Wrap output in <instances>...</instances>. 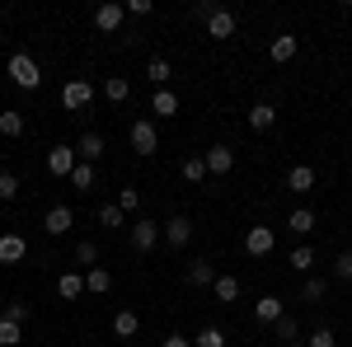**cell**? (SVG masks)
Wrapping results in <instances>:
<instances>
[{
  "label": "cell",
  "mask_w": 352,
  "mask_h": 347,
  "mask_svg": "<svg viewBox=\"0 0 352 347\" xmlns=\"http://www.w3.org/2000/svg\"><path fill=\"white\" fill-rule=\"evenodd\" d=\"M136 328H141L136 310H118V315H113V333H118V338H136Z\"/></svg>",
  "instance_id": "24"
},
{
  "label": "cell",
  "mask_w": 352,
  "mask_h": 347,
  "mask_svg": "<svg viewBox=\"0 0 352 347\" xmlns=\"http://www.w3.org/2000/svg\"><path fill=\"white\" fill-rule=\"evenodd\" d=\"M99 225H109V230H122V225H127V212H122L118 202H109V207H99Z\"/></svg>",
  "instance_id": "28"
},
{
  "label": "cell",
  "mask_w": 352,
  "mask_h": 347,
  "mask_svg": "<svg viewBox=\"0 0 352 347\" xmlns=\"http://www.w3.org/2000/svg\"><path fill=\"white\" fill-rule=\"evenodd\" d=\"M287 188H292V192H315V169H310V164H296V169L287 174Z\"/></svg>",
  "instance_id": "19"
},
{
  "label": "cell",
  "mask_w": 352,
  "mask_h": 347,
  "mask_svg": "<svg viewBox=\"0 0 352 347\" xmlns=\"http://www.w3.org/2000/svg\"><path fill=\"white\" fill-rule=\"evenodd\" d=\"M76 263H80L85 272H89V267H99V249H94L89 240H80V244H76Z\"/></svg>",
  "instance_id": "34"
},
{
  "label": "cell",
  "mask_w": 352,
  "mask_h": 347,
  "mask_svg": "<svg viewBox=\"0 0 352 347\" xmlns=\"http://www.w3.org/2000/svg\"><path fill=\"white\" fill-rule=\"evenodd\" d=\"M169 76H174V66H169L164 56H155V61L146 66V80L155 85V89H169Z\"/></svg>",
  "instance_id": "22"
},
{
  "label": "cell",
  "mask_w": 352,
  "mask_h": 347,
  "mask_svg": "<svg viewBox=\"0 0 352 347\" xmlns=\"http://www.w3.org/2000/svg\"><path fill=\"white\" fill-rule=\"evenodd\" d=\"M24 254H28L24 235H14V230H10V235H0V263H19Z\"/></svg>",
  "instance_id": "12"
},
{
  "label": "cell",
  "mask_w": 352,
  "mask_h": 347,
  "mask_svg": "<svg viewBox=\"0 0 352 347\" xmlns=\"http://www.w3.org/2000/svg\"><path fill=\"white\" fill-rule=\"evenodd\" d=\"M184 179H188V183H202V179H207V160H202V155H188V160H184Z\"/></svg>",
  "instance_id": "32"
},
{
  "label": "cell",
  "mask_w": 352,
  "mask_h": 347,
  "mask_svg": "<svg viewBox=\"0 0 352 347\" xmlns=\"http://www.w3.org/2000/svg\"><path fill=\"white\" fill-rule=\"evenodd\" d=\"M127 141H132L136 155H155V150H160V132H155V122H151V117L132 122V127H127Z\"/></svg>",
  "instance_id": "3"
},
{
  "label": "cell",
  "mask_w": 352,
  "mask_h": 347,
  "mask_svg": "<svg viewBox=\"0 0 352 347\" xmlns=\"http://www.w3.org/2000/svg\"><path fill=\"white\" fill-rule=\"evenodd\" d=\"M287 230H292V235H310V230H315V212H310V207H296V212L287 216Z\"/></svg>",
  "instance_id": "23"
},
{
  "label": "cell",
  "mask_w": 352,
  "mask_h": 347,
  "mask_svg": "<svg viewBox=\"0 0 352 347\" xmlns=\"http://www.w3.org/2000/svg\"><path fill=\"white\" fill-rule=\"evenodd\" d=\"M235 28H240V19H235V14H230V10H212V14H207V38H212V43H226V38H235Z\"/></svg>",
  "instance_id": "6"
},
{
  "label": "cell",
  "mask_w": 352,
  "mask_h": 347,
  "mask_svg": "<svg viewBox=\"0 0 352 347\" xmlns=\"http://www.w3.org/2000/svg\"><path fill=\"white\" fill-rule=\"evenodd\" d=\"M305 347H338V338H333V328H315V333L305 338Z\"/></svg>",
  "instance_id": "39"
},
{
  "label": "cell",
  "mask_w": 352,
  "mask_h": 347,
  "mask_svg": "<svg viewBox=\"0 0 352 347\" xmlns=\"http://www.w3.org/2000/svg\"><path fill=\"white\" fill-rule=\"evenodd\" d=\"M122 19H127V5H99V10H94V28H99V33H113V28H122Z\"/></svg>",
  "instance_id": "10"
},
{
  "label": "cell",
  "mask_w": 352,
  "mask_h": 347,
  "mask_svg": "<svg viewBox=\"0 0 352 347\" xmlns=\"http://www.w3.org/2000/svg\"><path fill=\"white\" fill-rule=\"evenodd\" d=\"M104 94H109L113 104H127V99H132V85H127V76H109V80H104Z\"/></svg>",
  "instance_id": "25"
},
{
  "label": "cell",
  "mask_w": 352,
  "mask_h": 347,
  "mask_svg": "<svg viewBox=\"0 0 352 347\" xmlns=\"http://www.w3.org/2000/svg\"><path fill=\"white\" fill-rule=\"evenodd\" d=\"M249 127H254V132H272V127H277V108L272 104H254L249 108Z\"/></svg>",
  "instance_id": "14"
},
{
  "label": "cell",
  "mask_w": 352,
  "mask_h": 347,
  "mask_svg": "<svg viewBox=\"0 0 352 347\" xmlns=\"http://www.w3.org/2000/svg\"><path fill=\"white\" fill-rule=\"evenodd\" d=\"M254 320H258V324H277V320H282V300H277V295L254 300Z\"/></svg>",
  "instance_id": "17"
},
{
  "label": "cell",
  "mask_w": 352,
  "mask_h": 347,
  "mask_svg": "<svg viewBox=\"0 0 352 347\" xmlns=\"http://www.w3.org/2000/svg\"><path fill=\"white\" fill-rule=\"evenodd\" d=\"M160 347H192V338H184V333H169Z\"/></svg>",
  "instance_id": "43"
},
{
  "label": "cell",
  "mask_w": 352,
  "mask_h": 347,
  "mask_svg": "<svg viewBox=\"0 0 352 347\" xmlns=\"http://www.w3.org/2000/svg\"><path fill=\"white\" fill-rule=\"evenodd\" d=\"M0 315H5V295H0Z\"/></svg>",
  "instance_id": "45"
},
{
  "label": "cell",
  "mask_w": 352,
  "mask_h": 347,
  "mask_svg": "<svg viewBox=\"0 0 352 347\" xmlns=\"http://www.w3.org/2000/svg\"><path fill=\"white\" fill-rule=\"evenodd\" d=\"M5 71H10V80L19 85V89H38V85H43V71H38V61H33L28 52H14Z\"/></svg>",
  "instance_id": "1"
},
{
  "label": "cell",
  "mask_w": 352,
  "mask_h": 347,
  "mask_svg": "<svg viewBox=\"0 0 352 347\" xmlns=\"http://www.w3.org/2000/svg\"><path fill=\"white\" fill-rule=\"evenodd\" d=\"M272 244H277V230H272V225H249V235H244V254H249V258L272 254Z\"/></svg>",
  "instance_id": "5"
},
{
  "label": "cell",
  "mask_w": 352,
  "mask_h": 347,
  "mask_svg": "<svg viewBox=\"0 0 352 347\" xmlns=\"http://www.w3.org/2000/svg\"><path fill=\"white\" fill-rule=\"evenodd\" d=\"M188 287H217V267L207 263V258H197V263H188Z\"/></svg>",
  "instance_id": "15"
},
{
  "label": "cell",
  "mask_w": 352,
  "mask_h": 347,
  "mask_svg": "<svg viewBox=\"0 0 352 347\" xmlns=\"http://www.w3.org/2000/svg\"><path fill=\"white\" fill-rule=\"evenodd\" d=\"M160 240H164L160 221H151V216H136V221H132V249H136V254H151Z\"/></svg>",
  "instance_id": "2"
},
{
  "label": "cell",
  "mask_w": 352,
  "mask_h": 347,
  "mask_svg": "<svg viewBox=\"0 0 352 347\" xmlns=\"http://www.w3.org/2000/svg\"><path fill=\"white\" fill-rule=\"evenodd\" d=\"M292 267L310 277V272H315V249H310V244H300V249H292Z\"/></svg>",
  "instance_id": "29"
},
{
  "label": "cell",
  "mask_w": 352,
  "mask_h": 347,
  "mask_svg": "<svg viewBox=\"0 0 352 347\" xmlns=\"http://www.w3.org/2000/svg\"><path fill=\"white\" fill-rule=\"evenodd\" d=\"M151 113H155V117H174V113H179V94H174V89H155Z\"/></svg>",
  "instance_id": "18"
},
{
  "label": "cell",
  "mask_w": 352,
  "mask_h": 347,
  "mask_svg": "<svg viewBox=\"0 0 352 347\" xmlns=\"http://www.w3.org/2000/svg\"><path fill=\"white\" fill-rule=\"evenodd\" d=\"M277 338H282V343H296V320L282 315V320H277Z\"/></svg>",
  "instance_id": "41"
},
{
  "label": "cell",
  "mask_w": 352,
  "mask_h": 347,
  "mask_svg": "<svg viewBox=\"0 0 352 347\" xmlns=\"http://www.w3.org/2000/svg\"><path fill=\"white\" fill-rule=\"evenodd\" d=\"M282 347H305V343H300V338H296V343H282Z\"/></svg>",
  "instance_id": "44"
},
{
  "label": "cell",
  "mask_w": 352,
  "mask_h": 347,
  "mask_svg": "<svg viewBox=\"0 0 352 347\" xmlns=\"http://www.w3.org/2000/svg\"><path fill=\"white\" fill-rule=\"evenodd\" d=\"M127 14H136V19H146V14H151V0H127Z\"/></svg>",
  "instance_id": "42"
},
{
  "label": "cell",
  "mask_w": 352,
  "mask_h": 347,
  "mask_svg": "<svg viewBox=\"0 0 352 347\" xmlns=\"http://www.w3.org/2000/svg\"><path fill=\"white\" fill-rule=\"evenodd\" d=\"M192 347H226V333H221L217 324H207V328L192 338Z\"/></svg>",
  "instance_id": "33"
},
{
  "label": "cell",
  "mask_w": 352,
  "mask_h": 347,
  "mask_svg": "<svg viewBox=\"0 0 352 347\" xmlns=\"http://www.w3.org/2000/svg\"><path fill=\"white\" fill-rule=\"evenodd\" d=\"M19 179H14V174H10V169H0V202H14V197H19Z\"/></svg>",
  "instance_id": "35"
},
{
  "label": "cell",
  "mask_w": 352,
  "mask_h": 347,
  "mask_svg": "<svg viewBox=\"0 0 352 347\" xmlns=\"http://www.w3.org/2000/svg\"><path fill=\"white\" fill-rule=\"evenodd\" d=\"M202 160H207V174H230L235 169V150L230 146H212Z\"/></svg>",
  "instance_id": "11"
},
{
  "label": "cell",
  "mask_w": 352,
  "mask_h": 347,
  "mask_svg": "<svg viewBox=\"0 0 352 347\" xmlns=\"http://www.w3.org/2000/svg\"><path fill=\"white\" fill-rule=\"evenodd\" d=\"M28 315H33V310H28L24 300H5V320H14V324H24Z\"/></svg>",
  "instance_id": "40"
},
{
  "label": "cell",
  "mask_w": 352,
  "mask_h": 347,
  "mask_svg": "<svg viewBox=\"0 0 352 347\" xmlns=\"http://www.w3.org/2000/svg\"><path fill=\"white\" fill-rule=\"evenodd\" d=\"M188 240H192V221L188 216H169V221H164V244H169V249H184Z\"/></svg>",
  "instance_id": "8"
},
{
  "label": "cell",
  "mask_w": 352,
  "mask_h": 347,
  "mask_svg": "<svg viewBox=\"0 0 352 347\" xmlns=\"http://www.w3.org/2000/svg\"><path fill=\"white\" fill-rule=\"evenodd\" d=\"M296 52H300V38H296V33H277V38L268 43V56L277 61V66H287Z\"/></svg>",
  "instance_id": "9"
},
{
  "label": "cell",
  "mask_w": 352,
  "mask_h": 347,
  "mask_svg": "<svg viewBox=\"0 0 352 347\" xmlns=\"http://www.w3.org/2000/svg\"><path fill=\"white\" fill-rule=\"evenodd\" d=\"M324 291H329V282H324V277H320V272L300 282V300H310V305H315V300H324Z\"/></svg>",
  "instance_id": "27"
},
{
  "label": "cell",
  "mask_w": 352,
  "mask_h": 347,
  "mask_svg": "<svg viewBox=\"0 0 352 347\" xmlns=\"http://www.w3.org/2000/svg\"><path fill=\"white\" fill-rule=\"evenodd\" d=\"M113 287V272L109 267H89V272H85V291L89 295H104Z\"/></svg>",
  "instance_id": "21"
},
{
  "label": "cell",
  "mask_w": 352,
  "mask_h": 347,
  "mask_svg": "<svg viewBox=\"0 0 352 347\" xmlns=\"http://www.w3.org/2000/svg\"><path fill=\"white\" fill-rule=\"evenodd\" d=\"M333 282H352V254H338L333 258Z\"/></svg>",
  "instance_id": "38"
},
{
  "label": "cell",
  "mask_w": 352,
  "mask_h": 347,
  "mask_svg": "<svg viewBox=\"0 0 352 347\" xmlns=\"http://www.w3.org/2000/svg\"><path fill=\"white\" fill-rule=\"evenodd\" d=\"M89 99H94V85H89V80H66L61 104L71 108V113H76V108H89Z\"/></svg>",
  "instance_id": "7"
},
{
  "label": "cell",
  "mask_w": 352,
  "mask_h": 347,
  "mask_svg": "<svg viewBox=\"0 0 352 347\" xmlns=\"http://www.w3.org/2000/svg\"><path fill=\"white\" fill-rule=\"evenodd\" d=\"M71 225H76V212L71 207H52L47 212V235H66Z\"/></svg>",
  "instance_id": "20"
},
{
  "label": "cell",
  "mask_w": 352,
  "mask_h": 347,
  "mask_svg": "<svg viewBox=\"0 0 352 347\" xmlns=\"http://www.w3.org/2000/svg\"><path fill=\"white\" fill-rule=\"evenodd\" d=\"M76 155H80L85 164H94L99 155H104V136H99V132H85L80 141H76Z\"/></svg>",
  "instance_id": "16"
},
{
  "label": "cell",
  "mask_w": 352,
  "mask_h": 347,
  "mask_svg": "<svg viewBox=\"0 0 352 347\" xmlns=\"http://www.w3.org/2000/svg\"><path fill=\"white\" fill-rule=\"evenodd\" d=\"M212 291H217V300H226V305H230V300H240V277H217V287H212Z\"/></svg>",
  "instance_id": "30"
},
{
  "label": "cell",
  "mask_w": 352,
  "mask_h": 347,
  "mask_svg": "<svg viewBox=\"0 0 352 347\" xmlns=\"http://www.w3.org/2000/svg\"><path fill=\"white\" fill-rule=\"evenodd\" d=\"M56 295H61V300H80L85 295V272H61V277H56Z\"/></svg>",
  "instance_id": "13"
},
{
  "label": "cell",
  "mask_w": 352,
  "mask_h": 347,
  "mask_svg": "<svg viewBox=\"0 0 352 347\" xmlns=\"http://www.w3.org/2000/svg\"><path fill=\"white\" fill-rule=\"evenodd\" d=\"M76 164H80L76 146H52V150H47V174H52V179H71Z\"/></svg>",
  "instance_id": "4"
},
{
  "label": "cell",
  "mask_w": 352,
  "mask_h": 347,
  "mask_svg": "<svg viewBox=\"0 0 352 347\" xmlns=\"http://www.w3.org/2000/svg\"><path fill=\"white\" fill-rule=\"evenodd\" d=\"M118 207H122L127 216L141 212V192H136V188H122V192H118Z\"/></svg>",
  "instance_id": "37"
},
{
  "label": "cell",
  "mask_w": 352,
  "mask_h": 347,
  "mask_svg": "<svg viewBox=\"0 0 352 347\" xmlns=\"http://www.w3.org/2000/svg\"><path fill=\"white\" fill-rule=\"evenodd\" d=\"M19 338H24V333H19V324L0 315V347H19Z\"/></svg>",
  "instance_id": "36"
},
{
  "label": "cell",
  "mask_w": 352,
  "mask_h": 347,
  "mask_svg": "<svg viewBox=\"0 0 352 347\" xmlns=\"http://www.w3.org/2000/svg\"><path fill=\"white\" fill-rule=\"evenodd\" d=\"M0 136H24V113H0Z\"/></svg>",
  "instance_id": "31"
},
{
  "label": "cell",
  "mask_w": 352,
  "mask_h": 347,
  "mask_svg": "<svg viewBox=\"0 0 352 347\" xmlns=\"http://www.w3.org/2000/svg\"><path fill=\"white\" fill-rule=\"evenodd\" d=\"M94 183H99V179H94V164H76V174H71V188H76V192H94Z\"/></svg>",
  "instance_id": "26"
}]
</instances>
